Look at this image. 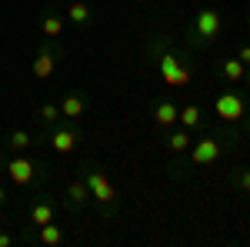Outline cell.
<instances>
[{
  "label": "cell",
  "instance_id": "cell-1",
  "mask_svg": "<svg viewBox=\"0 0 250 247\" xmlns=\"http://www.w3.org/2000/svg\"><path fill=\"white\" fill-rule=\"evenodd\" d=\"M157 64H160V77H164V84H167V87H187V84L193 80L190 64L180 57L177 50H170V47H160Z\"/></svg>",
  "mask_w": 250,
  "mask_h": 247
},
{
  "label": "cell",
  "instance_id": "cell-2",
  "mask_svg": "<svg viewBox=\"0 0 250 247\" xmlns=\"http://www.w3.org/2000/svg\"><path fill=\"white\" fill-rule=\"evenodd\" d=\"M220 30H224V17H220V10L204 7V10H197L193 20H190V44H193V47H204V44H210V40L220 37Z\"/></svg>",
  "mask_w": 250,
  "mask_h": 247
},
{
  "label": "cell",
  "instance_id": "cell-3",
  "mask_svg": "<svg viewBox=\"0 0 250 247\" xmlns=\"http://www.w3.org/2000/svg\"><path fill=\"white\" fill-rule=\"evenodd\" d=\"M213 111H217L220 120L233 124V120H240V117L247 114V100L237 94V90H220V94L213 97Z\"/></svg>",
  "mask_w": 250,
  "mask_h": 247
},
{
  "label": "cell",
  "instance_id": "cell-4",
  "mask_svg": "<svg viewBox=\"0 0 250 247\" xmlns=\"http://www.w3.org/2000/svg\"><path fill=\"white\" fill-rule=\"evenodd\" d=\"M83 180H87V187H90V197H94V201H100L104 207L117 201V190H114V184L107 180V174H104V171H97V167H90Z\"/></svg>",
  "mask_w": 250,
  "mask_h": 247
},
{
  "label": "cell",
  "instance_id": "cell-5",
  "mask_svg": "<svg viewBox=\"0 0 250 247\" xmlns=\"http://www.w3.org/2000/svg\"><path fill=\"white\" fill-rule=\"evenodd\" d=\"M57 57H60V54L54 50V44H43V47H40V54L34 57V67H30L34 77H37V80H50L54 70H57Z\"/></svg>",
  "mask_w": 250,
  "mask_h": 247
},
{
  "label": "cell",
  "instance_id": "cell-6",
  "mask_svg": "<svg viewBox=\"0 0 250 247\" xmlns=\"http://www.w3.org/2000/svg\"><path fill=\"white\" fill-rule=\"evenodd\" d=\"M3 167H7V177H10L14 184H20V187L34 184V177H37V164H30L27 157H14V160H7Z\"/></svg>",
  "mask_w": 250,
  "mask_h": 247
},
{
  "label": "cell",
  "instance_id": "cell-7",
  "mask_svg": "<svg viewBox=\"0 0 250 247\" xmlns=\"http://www.w3.org/2000/svg\"><path fill=\"white\" fill-rule=\"evenodd\" d=\"M220 157V144H217V137H204V140H197L190 144V160L197 167H207Z\"/></svg>",
  "mask_w": 250,
  "mask_h": 247
},
{
  "label": "cell",
  "instance_id": "cell-8",
  "mask_svg": "<svg viewBox=\"0 0 250 247\" xmlns=\"http://www.w3.org/2000/svg\"><path fill=\"white\" fill-rule=\"evenodd\" d=\"M50 144H54L57 154H70L74 151V147L80 144V131L74 127V120H70L67 127H54V131H50Z\"/></svg>",
  "mask_w": 250,
  "mask_h": 247
},
{
  "label": "cell",
  "instance_id": "cell-9",
  "mask_svg": "<svg viewBox=\"0 0 250 247\" xmlns=\"http://www.w3.org/2000/svg\"><path fill=\"white\" fill-rule=\"evenodd\" d=\"M83 111H87V97L83 94H67L63 104H60V117H63V120H80Z\"/></svg>",
  "mask_w": 250,
  "mask_h": 247
},
{
  "label": "cell",
  "instance_id": "cell-10",
  "mask_svg": "<svg viewBox=\"0 0 250 247\" xmlns=\"http://www.w3.org/2000/svg\"><path fill=\"white\" fill-rule=\"evenodd\" d=\"M27 221H30L34 227L50 224V221H54V201H47V197H43V201H37V204L30 207V217H27Z\"/></svg>",
  "mask_w": 250,
  "mask_h": 247
},
{
  "label": "cell",
  "instance_id": "cell-11",
  "mask_svg": "<svg viewBox=\"0 0 250 247\" xmlns=\"http://www.w3.org/2000/svg\"><path fill=\"white\" fill-rule=\"evenodd\" d=\"M154 120L160 131H167V127H173L177 124V104H170V100H160L154 107Z\"/></svg>",
  "mask_w": 250,
  "mask_h": 247
},
{
  "label": "cell",
  "instance_id": "cell-12",
  "mask_svg": "<svg viewBox=\"0 0 250 247\" xmlns=\"http://www.w3.org/2000/svg\"><path fill=\"white\" fill-rule=\"evenodd\" d=\"M87 201H90L87 180H70V184H67V204H70V207H83Z\"/></svg>",
  "mask_w": 250,
  "mask_h": 247
},
{
  "label": "cell",
  "instance_id": "cell-13",
  "mask_svg": "<svg viewBox=\"0 0 250 247\" xmlns=\"http://www.w3.org/2000/svg\"><path fill=\"white\" fill-rule=\"evenodd\" d=\"M244 70H247V64H240L237 57L220 60V74H224L227 84H240V80H244Z\"/></svg>",
  "mask_w": 250,
  "mask_h": 247
},
{
  "label": "cell",
  "instance_id": "cell-14",
  "mask_svg": "<svg viewBox=\"0 0 250 247\" xmlns=\"http://www.w3.org/2000/svg\"><path fill=\"white\" fill-rule=\"evenodd\" d=\"M177 120H180V127H187V131H197V127L204 124V114H200V107L187 104V107H180V111H177Z\"/></svg>",
  "mask_w": 250,
  "mask_h": 247
},
{
  "label": "cell",
  "instance_id": "cell-15",
  "mask_svg": "<svg viewBox=\"0 0 250 247\" xmlns=\"http://www.w3.org/2000/svg\"><path fill=\"white\" fill-rule=\"evenodd\" d=\"M190 131H187V127H180V131H173L170 137H167V147H170L173 154H184V151H190Z\"/></svg>",
  "mask_w": 250,
  "mask_h": 247
},
{
  "label": "cell",
  "instance_id": "cell-16",
  "mask_svg": "<svg viewBox=\"0 0 250 247\" xmlns=\"http://www.w3.org/2000/svg\"><path fill=\"white\" fill-rule=\"evenodd\" d=\"M40 234V244H47V247H57V244H63V230L57 227V224H54V221H50V224H43V227H37Z\"/></svg>",
  "mask_w": 250,
  "mask_h": 247
},
{
  "label": "cell",
  "instance_id": "cell-17",
  "mask_svg": "<svg viewBox=\"0 0 250 247\" xmlns=\"http://www.w3.org/2000/svg\"><path fill=\"white\" fill-rule=\"evenodd\" d=\"M67 17L74 20L77 27H83V23H90V7H87L83 0H70V7H67Z\"/></svg>",
  "mask_w": 250,
  "mask_h": 247
},
{
  "label": "cell",
  "instance_id": "cell-18",
  "mask_svg": "<svg viewBox=\"0 0 250 247\" xmlns=\"http://www.w3.org/2000/svg\"><path fill=\"white\" fill-rule=\"evenodd\" d=\"M7 147H10V151H27V147H34V137H30L27 131H10Z\"/></svg>",
  "mask_w": 250,
  "mask_h": 247
},
{
  "label": "cell",
  "instance_id": "cell-19",
  "mask_svg": "<svg viewBox=\"0 0 250 247\" xmlns=\"http://www.w3.org/2000/svg\"><path fill=\"white\" fill-rule=\"evenodd\" d=\"M40 27H43V37H60V34H63V20H60L57 14H47Z\"/></svg>",
  "mask_w": 250,
  "mask_h": 247
},
{
  "label": "cell",
  "instance_id": "cell-20",
  "mask_svg": "<svg viewBox=\"0 0 250 247\" xmlns=\"http://www.w3.org/2000/svg\"><path fill=\"white\" fill-rule=\"evenodd\" d=\"M40 120H43V124H57L60 120V107L57 104H43V107H40Z\"/></svg>",
  "mask_w": 250,
  "mask_h": 247
},
{
  "label": "cell",
  "instance_id": "cell-21",
  "mask_svg": "<svg viewBox=\"0 0 250 247\" xmlns=\"http://www.w3.org/2000/svg\"><path fill=\"white\" fill-rule=\"evenodd\" d=\"M233 184L244 190V194H250V167H244V171L237 174V177H233Z\"/></svg>",
  "mask_w": 250,
  "mask_h": 247
},
{
  "label": "cell",
  "instance_id": "cell-22",
  "mask_svg": "<svg viewBox=\"0 0 250 247\" xmlns=\"http://www.w3.org/2000/svg\"><path fill=\"white\" fill-rule=\"evenodd\" d=\"M237 60H240V64H247V67H250V47H240V57H237Z\"/></svg>",
  "mask_w": 250,
  "mask_h": 247
},
{
  "label": "cell",
  "instance_id": "cell-23",
  "mask_svg": "<svg viewBox=\"0 0 250 247\" xmlns=\"http://www.w3.org/2000/svg\"><path fill=\"white\" fill-rule=\"evenodd\" d=\"M14 244V237H10V234H0V247H10Z\"/></svg>",
  "mask_w": 250,
  "mask_h": 247
},
{
  "label": "cell",
  "instance_id": "cell-24",
  "mask_svg": "<svg viewBox=\"0 0 250 247\" xmlns=\"http://www.w3.org/2000/svg\"><path fill=\"white\" fill-rule=\"evenodd\" d=\"M3 204H7V190L0 187V207H3Z\"/></svg>",
  "mask_w": 250,
  "mask_h": 247
},
{
  "label": "cell",
  "instance_id": "cell-25",
  "mask_svg": "<svg viewBox=\"0 0 250 247\" xmlns=\"http://www.w3.org/2000/svg\"><path fill=\"white\" fill-rule=\"evenodd\" d=\"M244 80H247V87H250V67H247V70H244Z\"/></svg>",
  "mask_w": 250,
  "mask_h": 247
},
{
  "label": "cell",
  "instance_id": "cell-26",
  "mask_svg": "<svg viewBox=\"0 0 250 247\" xmlns=\"http://www.w3.org/2000/svg\"><path fill=\"white\" fill-rule=\"evenodd\" d=\"M244 117H247V120H250V104H247V114H244Z\"/></svg>",
  "mask_w": 250,
  "mask_h": 247
},
{
  "label": "cell",
  "instance_id": "cell-27",
  "mask_svg": "<svg viewBox=\"0 0 250 247\" xmlns=\"http://www.w3.org/2000/svg\"><path fill=\"white\" fill-rule=\"evenodd\" d=\"M247 23H250V14H247Z\"/></svg>",
  "mask_w": 250,
  "mask_h": 247
},
{
  "label": "cell",
  "instance_id": "cell-28",
  "mask_svg": "<svg viewBox=\"0 0 250 247\" xmlns=\"http://www.w3.org/2000/svg\"><path fill=\"white\" fill-rule=\"evenodd\" d=\"M137 3H144V0H137Z\"/></svg>",
  "mask_w": 250,
  "mask_h": 247
}]
</instances>
